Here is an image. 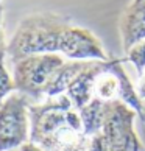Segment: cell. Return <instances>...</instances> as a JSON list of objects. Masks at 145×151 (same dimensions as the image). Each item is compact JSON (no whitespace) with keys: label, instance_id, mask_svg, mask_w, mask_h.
Instances as JSON below:
<instances>
[{"label":"cell","instance_id":"obj_8","mask_svg":"<svg viewBox=\"0 0 145 151\" xmlns=\"http://www.w3.org/2000/svg\"><path fill=\"white\" fill-rule=\"evenodd\" d=\"M122 47L125 53L145 39V0H133L119 20Z\"/></svg>","mask_w":145,"mask_h":151},{"label":"cell","instance_id":"obj_1","mask_svg":"<svg viewBox=\"0 0 145 151\" xmlns=\"http://www.w3.org/2000/svg\"><path fill=\"white\" fill-rule=\"evenodd\" d=\"M58 53L74 61H108L102 42L92 31L76 27L55 13L30 14L19 22L6 45L11 64L31 55Z\"/></svg>","mask_w":145,"mask_h":151},{"label":"cell","instance_id":"obj_2","mask_svg":"<svg viewBox=\"0 0 145 151\" xmlns=\"http://www.w3.org/2000/svg\"><path fill=\"white\" fill-rule=\"evenodd\" d=\"M30 140L45 151H87L91 137L66 93L30 106Z\"/></svg>","mask_w":145,"mask_h":151},{"label":"cell","instance_id":"obj_12","mask_svg":"<svg viewBox=\"0 0 145 151\" xmlns=\"http://www.w3.org/2000/svg\"><path fill=\"white\" fill-rule=\"evenodd\" d=\"M2 17H3V5L0 3V50H5V48H6V45H8V42L5 41V31H3Z\"/></svg>","mask_w":145,"mask_h":151},{"label":"cell","instance_id":"obj_9","mask_svg":"<svg viewBox=\"0 0 145 151\" xmlns=\"http://www.w3.org/2000/svg\"><path fill=\"white\" fill-rule=\"evenodd\" d=\"M5 63H6V48L0 50V103L16 91L13 73L8 72Z\"/></svg>","mask_w":145,"mask_h":151},{"label":"cell","instance_id":"obj_5","mask_svg":"<svg viewBox=\"0 0 145 151\" xmlns=\"http://www.w3.org/2000/svg\"><path fill=\"white\" fill-rule=\"evenodd\" d=\"M31 104V100L17 91L0 103V151H11L30 140Z\"/></svg>","mask_w":145,"mask_h":151},{"label":"cell","instance_id":"obj_13","mask_svg":"<svg viewBox=\"0 0 145 151\" xmlns=\"http://www.w3.org/2000/svg\"><path fill=\"white\" fill-rule=\"evenodd\" d=\"M137 93H139V97H141L142 100L145 98V70H144V73L142 76H139V83H137Z\"/></svg>","mask_w":145,"mask_h":151},{"label":"cell","instance_id":"obj_11","mask_svg":"<svg viewBox=\"0 0 145 151\" xmlns=\"http://www.w3.org/2000/svg\"><path fill=\"white\" fill-rule=\"evenodd\" d=\"M11 151H45V150L41 148L39 145H36L35 142L28 140V142H25L24 145H20V147L14 148V150H11Z\"/></svg>","mask_w":145,"mask_h":151},{"label":"cell","instance_id":"obj_6","mask_svg":"<svg viewBox=\"0 0 145 151\" xmlns=\"http://www.w3.org/2000/svg\"><path fill=\"white\" fill-rule=\"evenodd\" d=\"M123 61L125 59L122 58H109L108 67L95 81L94 98H98L102 101H123L126 106L136 111L139 119H142L145 114V106L137 93V89L133 86L130 76L126 75Z\"/></svg>","mask_w":145,"mask_h":151},{"label":"cell","instance_id":"obj_15","mask_svg":"<svg viewBox=\"0 0 145 151\" xmlns=\"http://www.w3.org/2000/svg\"><path fill=\"white\" fill-rule=\"evenodd\" d=\"M0 2H2V0H0Z\"/></svg>","mask_w":145,"mask_h":151},{"label":"cell","instance_id":"obj_14","mask_svg":"<svg viewBox=\"0 0 145 151\" xmlns=\"http://www.w3.org/2000/svg\"><path fill=\"white\" fill-rule=\"evenodd\" d=\"M142 122H144V125H145V114H144V117H142V119H141Z\"/></svg>","mask_w":145,"mask_h":151},{"label":"cell","instance_id":"obj_4","mask_svg":"<svg viewBox=\"0 0 145 151\" xmlns=\"http://www.w3.org/2000/svg\"><path fill=\"white\" fill-rule=\"evenodd\" d=\"M66 58L58 53L31 55L13 64L16 91L27 95L33 103L47 100V89Z\"/></svg>","mask_w":145,"mask_h":151},{"label":"cell","instance_id":"obj_3","mask_svg":"<svg viewBox=\"0 0 145 151\" xmlns=\"http://www.w3.org/2000/svg\"><path fill=\"white\" fill-rule=\"evenodd\" d=\"M137 112L123 101H108L102 131L91 137L87 151H142L134 131Z\"/></svg>","mask_w":145,"mask_h":151},{"label":"cell","instance_id":"obj_7","mask_svg":"<svg viewBox=\"0 0 145 151\" xmlns=\"http://www.w3.org/2000/svg\"><path fill=\"white\" fill-rule=\"evenodd\" d=\"M108 61H86L84 67L81 72L75 76V80L70 83V86L66 91V95L74 104L76 111L91 101L94 98V87H95V81L100 76V73L108 67Z\"/></svg>","mask_w":145,"mask_h":151},{"label":"cell","instance_id":"obj_10","mask_svg":"<svg viewBox=\"0 0 145 151\" xmlns=\"http://www.w3.org/2000/svg\"><path fill=\"white\" fill-rule=\"evenodd\" d=\"M125 59L134 65L136 72L139 76H142L145 70V39L141 42H137L136 45H133L128 52L125 53Z\"/></svg>","mask_w":145,"mask_h":151}]
</instances>
